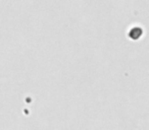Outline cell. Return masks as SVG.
Masks as SVG:
<instances>
[{
    "instance_id": "1",
    "label": "cell",
    "mask_w": 149,
    "mask_h": 130,
    "mask_svg": "<svg viewBox=\"0 0 149 130\" xmlns=\"http://www.w3.org/2000/svg\"><path fill=\"white\" fill-rule=\"evenodd\" d=\"M143 31L139 27H134L131 29V31L129 32V37L133 40H138L139 38L142 36Z\"/></svg>"
}]
</instances>
